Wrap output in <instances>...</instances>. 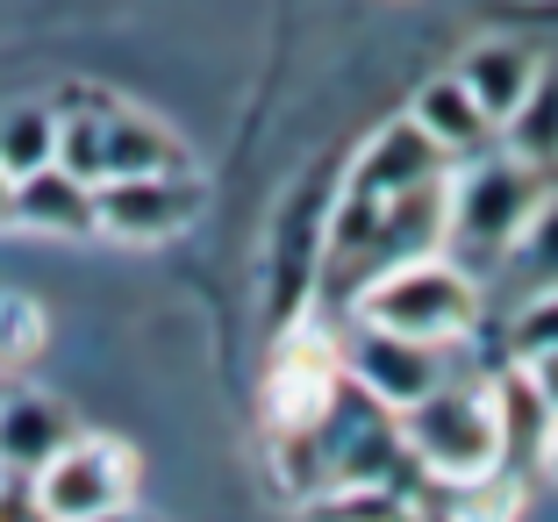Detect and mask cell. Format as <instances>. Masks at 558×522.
Here are the masks:
<instances>
[{"mask_svg":"<svg viewBox=\"0 0 558 522\" xmlns=\"http://www.w3.org/2000/svg\"><path fill=\"white\" fill-rule=\"evenodd\" d=\"M359 323L451 351V343L480 323V287L451 258H429V251H423V258L387 265V272L365 287V294H359Z\"/></svg>","mask_w":558,"mask_h":522,"instance_id":"cell-1","label":"cell"},{"mask_svg":"<svg viewBox=\"0 0 558 522\" xmlns=\"http://www.w3.org/2000/svg\"><path fill=\"white\" fill-rule=\"evenodd\" d=\"M401 444L423 458L437 479H487L501 465V415H494V387H459V379H437V387L401 409Z\"/></svg>","mask_w":558,"mask_h":522,"instance_id":"cell-2","label":"cell"},{"mask_svg":"<svg viewBox=\"0 0 558 522\" xmlns=\"http://www.w3.org/2000/svg\"><path fill=\"white\" fill-rule=\"evenodd\" d=\"M344 401V351L337 337L315 323L287 329L272 351V373H265V415H272L279 437H315V429L337 415Z\"/></svg>","mask_w":558,"mask_h":522,"instance_id":"cell-3","label":"cell"},{"mask_svg":"<svg viewBox=\"0 0 558 522\" xmlns=\"http://www.w3.org/2000/svg\"><path fill=\"white\" fill-rule=\"evenodd\" d=\"M29 494L44 508V522H86L108 508H130L136 494V458L108 437H65L58 451L29 473Z\"/></svg>","mask_w":558,"mask_h":522,"instance_id":"cell-4","label":"cell"},{"mask_svg":"<svg viewBox=\"0 0 558 522\" xmlns=\"http://www.w3.org/2000/svg\"><path fill=\"white\" fill-rule=\"evenodd\" d=\"M537 172L515 158H494V165H473L465 180L444 186V229L459 236L465 251H487V258H501L509 251V236L523 229V215L537 208Z\"/></svg>","mask_w":558,"mask_h":522,"instance_id":"cell-5","label":"cell"},{"mask_svg":"<svg viewBox=\"0 0 558 522\" xmlns=\"http://www.w3.org/2000/svg\"><path fill=\"white\" fill-rule=\"evenodd\" d=\"M201 215V186L186 172H136V180H100L94 186V229L122 244H165Z\"/></svg>","mask_w":558,"mask_h":522,"instance_id":"cell-6","label":"cell"},{"mask_svg":"<svg viewBox=\"0 0 558 522\" xmlns=\"http://www.w3.org/2000/svg\"><path fill=\"white\" fill-rule=\"evenodd\" d=\"M344 379H359L365 401L401 415L444 379V351L437 343H415V337H395V329H359L344 351Z\"/></svg>","mask_w":558,"mask_h":522,"instance_id":"cell-7","label":"cell"},{"mask_svg":"<svg viewBox=\"0 0 558 522\" xmlns=\"http://www.w3.org/2000/svg\"><path fill=\"white\" fill-rule=\"evenodd\" d=\"M429 180H444V150L429 144L415 122H395V130H379L373 150L359 158V172H351V194L387 208V201L415 194V186H429Z\"/></svg>","mask_w":558,"mask_h":522,"instance_id":"cell-8","label":"cell"},{"mask_svg":"<svg viewBox=\"0 0 558 522\" xmlns=\"http://www.w3.org/2000/svg\"><path fill=\"white\" fill-rule=\"evenodd\" d=\"M136 172H186L180 136H165L150 114L100 108V180H136Z\"/></svg>","mask_w":558,"mask_h":522,"instance_id":"cell-9","label":"cell"},{"mask_svg":"<svg viewBox=\"0 0 558 522\" xmlns=\"http://www.w3.org/2000/svg\"><path fill=\"white\" fill-rule=\"evenodd\" d=\"M15 222L44 236H94V186L72 180L65 165H36L15 180Z\"/></svg>","mask_w":558,"mask_h":522,"instance_id":"cell-10","label":"cell"},{"mask_svg":"<svg viewBox=\"0 0 558 522\" xmlns=\"http://www.w3.org/2000/svg\"><path fill=\"white\" fill-rule=\"evenodd\" d=\"M72 437V415L44 393H0V473L29 479L58 444Z\"/></svg>","mask_w":558,"mask_h":522,"instance_id":"cell-11","label":"cell"},{"mask_svg":"<svg viewBox=\"0 0 558 522\" xmlns=\"http://www.w3.org/2000/svg\"><path fill=\"white\" fill-rule=\"evenodd\" d=\"M409 122H415V130H423L429 144L444 150V158H473V150L494 136V122L480 114V100L465 94V80H459V72H444V80H429L423 94H415Z\"/></svg>","mask_w":558,"mask_h":522,"instance_id":"cell-12","label":"cell"},{"mask_svg":"<svg viewBox=\"0 0 558 522\" xmlns=\"http://www.w3.org/2000/svg\"><path fill=\"white\" fill-rule=\"evenodd\" d=\"M459 80H465V94L480 100V114L501 130V114H509L515 100L530 94V80H537V58H530L523 44H473L465 65H459Z\"/></svg>","mask_w":558,"mask_h":522,"instance_id":"cell-13","label":"cell"},{"mask_svg":"<svg viewBox=\"0 0 558 522\" xmlns=\"http://www.w3.org/2000/svg\"><path fill=\"white\" fill-rule=\"evenodd\" d=\"M501 272H509V287L523 301L558 294V194H537V208L523 215V229L501 251Z\"/></svg>","mask_w":558,"mask_h":522,"instance_id":"cell-14","label":"cell"},{"mask_svg":"<svg viewBox=\"0 0 558 522\" xmlns=\"http://www.w3.org/2000/svg\"><path fill=\"white\" fill-rule=\"evenodd\" d=\"M501 136H509V158L530 165V172L558 165V65H537L530 94L501 114Z\"/></svg>","mask_w":558,"mask_h":522,"instance_id":"cell-15","label":"cell"},{"mask_svg":"<svg viewBox=\"0 0 558 522\" xmlns=\"http://www.w3.org/2000/svg\"><path fill=\"white\" fill-rule=\"evenodd\" d=\"M50 158H58V108H8L0 114V165L15 180Z\"/></svg>","mask_w":558,"mask_h":522,"instance_id":"cell-16","label":"cell"},{"mask_svg":"<svg viewBox=\"0 0 558 522\" xmlns=\"http://www.w3.org/2000/svg\"><path fill=\"white\" fill-rule=\"evenodd\" d=\"M308 522H415V515H409V508H401L395 494H387V487H379V479H373V487H344V494H323V501L308 508Z\"/></svg>","mask_w":558,"mask_h":522,"instance_id":"cell-17","label":"cell"},{"mask_svg":"<svg viewBox=\"0 0 558 522\" xmlns=\"http://www.w3.org/2000/svg\"><path fill=\"white\" fill-rule=\"evenodd\" d=\"M44 351V308L29 294H0V359H36Z\"/></svg>","mask_w":558,"mask_h":522,"instance_id":"cell-18","label":"cell"},{"mask_svg":"<svg viewBox=\"0 0 558 522\" xmlns=\"http://www.w3.org/2000/svg\"><path fill=\"white\" fill-rule=\"evenodd\" d=\"M523 379H530V393H537L544 409H551V423H558V343L523 351Z\"/></svg>","mask_w":558,"mask_h":522,"instance_id":"cell-19","label":"cell"},{"mask_svg":"<svg viewBox=\"0 0 558 522\" xmlns=\"http://www.w3.org/2000/svg\"><path fill=\"white\" fill-rule=\"evenodd\" d=\"M15 222V172H8V165H0V229Z\"/></svg>","mask_w":558,"mask_h":522,"instance_id":"cell-20","label":"cell"},{"mask_svg":"<svg viewBox=\"0 0 558 522\" xmlns=\"http://www.w3.org/2000/svg\"><path fill=\"white\" fill-rule=\"evenodd\" d=\"M537 465L558 479V429H544V444H537Z\"/></svg>","mask_w":558,"mask_h":522,"instance_id":"cell-21","label":"cell"},{"mask_svg":"<svg viewBox=\"0 0 558 522\" xmlns=\"http://www.w3.org/2000/svg\"><path fill=\"white\" fill-rule=\"evenodd\" d=\"M86 522H144L136 508H108V515H86Z\"/></svg>","mask_w":558,"mask_h":522,"instance_id":"cell-22","label":"cell"}]
</instances>
